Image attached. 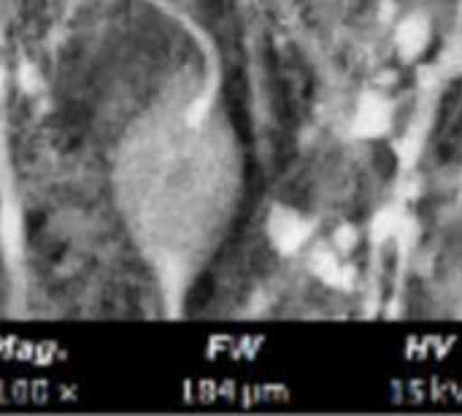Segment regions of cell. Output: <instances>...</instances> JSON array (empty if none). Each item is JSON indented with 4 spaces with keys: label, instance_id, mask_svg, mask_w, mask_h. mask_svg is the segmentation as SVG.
<instances>
[{
    "label": "cell",
    "instance_id": "cell-1",
    "mask_svg": "<svg viewBox=\"0 0 462 416\" xmlns=\"http://www.w3.org/2000/svg\"><path fill=\"white\" fill-rule=\"evenodd\" d=\"M314 219L290 203H273L268 208L265 238L279 257H303V252L314 241Z\"/></svg>",
    "mask_w": 462,
    "mask_h": 416
},
{
    "label": "cell",
    "instance_id": "cell-2",
    "mask_svg": "<svg viewBox=\"0 0 462 416\" xmlns=\"http://www.w3.org/2000/svg\"><path fill=\"white\" fill-rule=\"evenodd\" d=\"M398 108L390 95L382 89H363L349 111V133L357 141H384L395 133Z\"/></svg>",
    "mask_w": 462,
    "mask_h": 416
},
{
    "label": "cell",
    "instance_id": "cell-3",
    "mask_svg": "<svg viewBox=\"0 0 462 416\" xmlns=\"http://www.w3.org/2000/svg\"><path fill=\"white\" fill-rule=\"evenodd\" d=\"M393 51L401 62L414 65L428 57V51L436 43V19L425 8H411L398 16L393 24Z\"/></svg>",
    "mask_w": 462,
    "mask_h": 416
},
{
    "label": "cell",
    "instance_id": "cell-4",
    "mask_svg": "<svg viewBox=\"0 0 462 416\" xmlns=\"http://www.w3.org/2000/svg\"><path fill=\"white\" fill-rule=\"evenodd\" d=\"M303 263H306V271L328 290H349L357 279L352 260L344 257L341 252H336L330 241L311 244L303 252Z\"/></svg>",
    "mask_w": 462,
    "mask_h": 416
},
{
    "label": "cell",
    "instance_id": "cell-5",
    "mask_svg": "<svg viewBox=\"0 0 462 416\" xmlns=\"http://www.w3.org/2000/svg\"><path fill=\"white\" fill-rule=\"evenodd\" d=\"M414 225L411 214H406L401 206H384L379 208L371 222H368V236L374 244H387V241H398L406 236V230Z\"/></svg>",
    "mask_w": 462,
    "mask_h": 416
},
{
    "label": "cell",
    "instance_id": "cell-6",
    "mask_svg": "<svg viewBox=\"0 0 462 416\" xmlns=\"http://www.w3.org/2000/svg\"><path fill=\"white\" fill-rule=\"evenodd\" d=\"M363 238H365V230H363L360 225H355V222H341V225L333 230L330 244H333V249L341 252L344 257H352V254L360 249Z\"/></svg>",
    "mask_w": 462,
    "mask_h": 416
}]
</instances>
